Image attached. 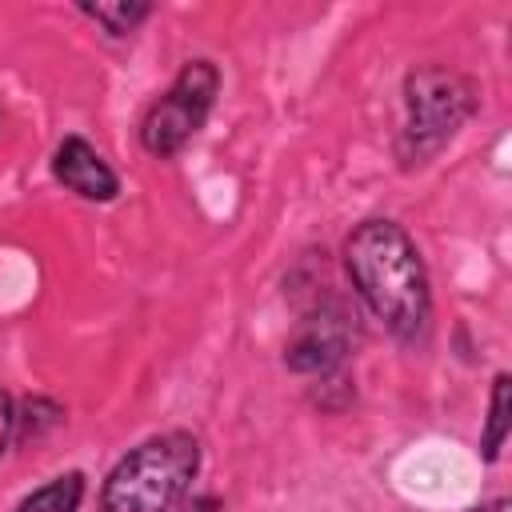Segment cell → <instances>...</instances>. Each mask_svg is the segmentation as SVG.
Segmentation results:
<instances>
[{
  "label": "cell",
  "instance_id": "1",
  "mask_svg": "<svg viewBox=\"0 0 512 512\" xmlns=\"http://www.w3.org/2000/svg\"><path fill=\"white\" fill-rule=\"evenodd\" d=\"M344 268L364 308L404 344L424 340L432 292L420 248L396 220H364L344 240Z\"/></svg>",
  "mask_w": 512,
  "mask_h": 512
},
{
  "label": "cell",
  "instance_id": "2",
  "mask_svg": "<svg viewBox=\"0 0 512 512\" xmlns=\"http://www.w3.org/2000/svg\"><path fill=\"white\" fill-rule=\"evenodd\" d=\"M200 472L192 432H160L140 440L100 488V512H172Z\"/></svg>",
  "mask_w": 512,
  "mask_h": 512
},
{
  "label": "cell",
  "instance_id": "3",
  "mask_svg": "<svg viewBox=\"0 0 512 512\" xmlns=\"http://www.w3.org/2000/svg\"><path fill=\"white\" fill-rule=\"evenodd\" d=\"M476 112V88L468 76L452 68L424 64L404 80V132H400V160L404 168L428 164Z\"/></svg>",
  "mask_w": 512,
  "mask_h": 512
},
{
  "label": "cell",
  "instance_id": "4",
  "mask_svg": "<svg viewBox=\"0 0 512 512\" xmlns=\"http://www.w3.org/2000/svg\"><path fill=\"white\" fill-rule=\"evenodd\" d=\"M216 92H220V68L212 60H188L168 84V92L144 112V124H140L144 152L160 160L176 156L208 120Z\"/></svg>",
  "mask_w": 512,
  "mask_h": 512
},
{
  "label": "cell",
  "instance_id": "5",
  "mask_svg": "<svg viewBox=\"0 0 512 512\" xmlns=\"http://www.w3.org/2000/svg\"><path fill=\"white\" fill-rule=\"evenodd\" d=\"M348 336H352L348 312H344L340 304H320V308H312V312L296 324V332L288 336V344H284V364H288L292 372H300V376H328V372H336V368L344 364V356H348Z\"/></svg>",
  "mask_w": 512,
  "mask_h": 512
},
{
  "label": "cell",
  "instance_id": "6",
  "mask_svg": "<svg viewBox=\"0 0 512 512\" xmlns=\"http://www.w3.org/2000/svg\"><path fill=\"white\" fill-rule=\"evenodd\" d=\"M52 176H56L68 192H76L80 200H92V204H108V200L120 192L116 172L104 164V156H100L84 136H64V140L56 144Z\"/></svg>",
  "mask_w": 512,
  "mask_h": 512
},
{
  "label": "cell",
  "instance_id": "7",
  "mask_svg": "<svg viewBox=\"0 0 512 512\" xmlns=\"http://www.w3.org/2000/svg\"><path fill=\"white\" fill-rule=\"evenodd\" d=\"M80 500H84V476L64 472L44 488H36L32 496H24L12 512H80Z\"/></svg>",
  "mask_w": 512,
  "mask_h": 512
},
{
  "label": "cell",
  "instance_id": "8",
  "mask_svg": "<svg viewBox=\"0 0 512 512\" xmlns=\"http://www.w3.org/2000/svg\"><path fill=\"white\" fill-rule=\"evenodd\" d=\"M504 440H508V376L500 372V376L492 380V404H488V432H484V440H480V448H484V460H488V464H492V460L500 456Z\"/></svg>",
  "mask_w": 512,
  "mask_h": 512
},
{
  "label": "cell",
  "instance_id": "9",
  "mask_svg": "<svg viewBox=\"0 0 512 512\" xmlns=\"http://www.w3.org/2000/svg\"><path fill=\"white\" fill-rule=\"evenodd\" d=\"M84 16H92L96 24L108 28V36H128L136 32V24H144L152 16L148 4H80Z\"/></svg>",
  "mask_w": 512,
  "mask_h": 512
},
{
  "label": "cell",
  "instance_id": "10",
  "mask_svg": "<svg viewBox=\"0 0 512 512\" xmlns=\"http://www.w3.org/2000/svg\"><path fill=\"white\" fill-rule=\"evenodd\" d=\"M12 440H16V400L0 388V456L8 452Z\"/></svg>",
  "mask_w": 512,
  "mask_h": 512
},
{
  "label": "cell",
  "instance_id": "11",
  "mask_svg": "<svg viewBox=\"0 0 512 512\" xmlns=\"http://www.w3.org/2000/svg\"><path fill=\"white\" fill-rule=\"evenodd\" d=\"M468 512H508V500H504V496H496V500L476 504V508H468Z\"/></svg>",
  "mask_w": 512,
  "mask_h": 512
}]
</instances>
